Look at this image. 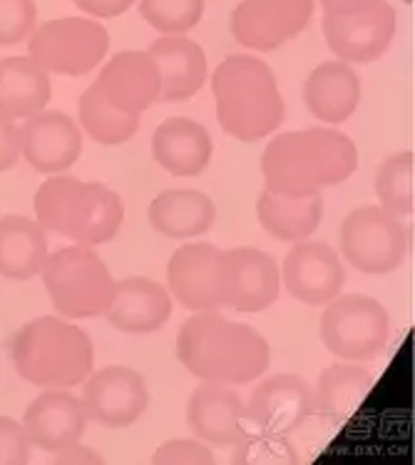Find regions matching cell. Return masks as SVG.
Listing matches in <instances>:
<instances>
[{
	"mask_svg": "<svg viewBox=\"0 0 415 465\" xmlns=\"http://www.w3.org/2000/svg\"><path fill=\"white\" fill-rule=\"evenodd\" d=\"M177 359L204 383L242 386L264 376L272 349L254 326L219 312H197L177 333Z\"/></svg>",
	"mask_w": 415,
	"mask_h": 465,
	"instance_id": "cell-1",
	"label": "cell"
},
{
	"mask_svg": "<svg viewBox=\"0 0 415 465\" xmlns=\"http://www.w3.org/2000/svg\"><path fill=\"white\" fill-rule=\"evenodd\" d=\"M359 150L349 134L331 127L283 133L266 144L262 174L266 190L286 197H311L351 180Z\"/></svg>",
	"mask_w": 415,
	"mask_h": 465,
	"instance_id": "cell-2",
	"label": "cell"
},
{
	"mask_svg": "<svg viewBox=\"0 0 415 465\" xmlns=\"http://www.w3.org/2000/svg\"><path fill=\"white\" fill-rule=\"evenodd\" d=\"M222 130L239 143H256L279 130L286 104L276 75L264 60L252 55L224 57L212 75Z\"/></svg>",
	"mask_w": 415,
	"mask_h": 465,
	"instance_id": "cell-3",
	"label": "cell"
},
{
	"mask_svg": "<svg viewBox=\"0 0 415 465\" xmlns=\"http://www.w3.org/2000/svg\"><path fill=\"white\" fill-rule=\"evenodd\" d=\"M8 349L18 373L33 386L75 389L93 373V339L63 319H33L15 331Z\"/></svg>",
	"mask_w": 415,
	"mask_h": 465,
	"instance_id": "cell-4",
	"label": "cell"
},
{
	"mask_svg": "<svg viewBox=\"0 0 415 465\" xmlns=\"http://www.w3.org/2000/svg\"><path fill=\"white\" fill-rule=\"evenodd\" d=\"M35 217L40 227L83 247H97L117 237L124 207L120 194L100 182L53 177L35 194Z\"/></svg>",
	"mask_w": 415,
	"mask_h": 465,
	"instance_id": "cell-5",
	"label": "cell"
},
{
	"mask_svg": "<svg viewBox=\"0 0 415 465\" xmlns=\"http://www.w3.org/2000/svg\"><path fill=\"white\" fill-rule=\"evenodd\" d=\"M50 302L67 319L104 316L114 296V279L93 247H67L47 254L40 269Z\"/></svg>",
	"mask_w": 415,
	"mask_h": 465,
	"instance_id": "cell-6",
	"label": "cell"
},
{
	"mask_svg": "<svg viewBox=\"0 0 415 465\" xmlns=\"http://www.w3.org/2000/svg\"><path fill=\"white\" fill-rule=\"evenodd\" d=\"M167 284L172 296L189 312L232 309L234 274L229 252L209 242L184 244L167 264Z\"/></svg>",
	"mask_w": 415,
	"mask_h": 465,
	"instance_id": "cell-7",
	"label": "cell"
},
{
	"mask_svg": "<svg viewBox=\"0 0 415 465\" xmlns=\"http://www.w3.org/2000/svg\"><path fill=\"white\" fill-rule=\"evenodd\" d=\"M110 50V33L87 18H57L30 33L28 57L47 75H87Z\"/></svg>",
	"mask_w": 415,
	"mask_h": 465,
	"instance_id": "cell-8",
	"label": "cell"
},
{
	"mask_svg": "<svg viewBox=\"0 0 415 465\" xmlns=\"http://www.w3.org/2000/svg\"><path fill=\"white\" fill-rule=\"evenodd\" d=\"M390 319L376 299L366 294L336 296L321 316V341L336 359L369 361L386 349Z\"/></svg>",
	"mask_w": 415,
	"mask_h": 465,
	"instance_id": "cell-9",
	"label": "cell"
},
{
	"mask_svg": "<svg viewBox=\"0 0 415 465\" xmlns=\"http://www.w3.org/2000/svg\"><path fill=\"white\" fill-rule=\"evenodd\" d=\"M341 252L363 274H390L403 264L408 237L398 217L383 207H359L343 219Z\"/></svg>",
	"mask_w": 415,
	"mask_h": 465,
	"instance_id": "cell-10",
	"label": "cell"
},
{
	"mask_svg": "<svg viewBox=\"0 0 415 465\" xmlns=\"http://www.w3.org/2000/svg\"><path fill=\"white\" fill-rule=\"evenodd\" d=\"M313 0H242L232 13V35L252 50H276L311 23Z\"/></svg>",
	"mask_w": 415,
	"mask_h": 465,
	"instance_id": "cell-11",
	"label": "cell"
},
{
	"mask_svg": "<svg viewBox=\"0 0 415 465\" xmlns=\"http://www.w3.org/2000/svg\"><path fill=\"white\" fill-rule=\"evenodd\" d=\"M396 10L378 0L369 10L353 15H323L321 30L331 53L343 63H373L396 38Z\"/></svg>",
	"mask_w": 415,
	"mask_h": 465,
	"instance_id": "cell-12",
	"label": "cell"
},
{
	"mask_svg": "<svg viewBox=\"0 0 415 465\" xmlns=\"http://www.w3.org/2000/svg\"><path fill=\"white\" fill-rule=\"evenodd\" d=\"M87 420L104 428L133 426L150 406V391L142 373L127 366H107L90 373L83 391Z\"/></svg>",
	"mask_w": 415,
	"mask_h": 465,
	"instance_id": "cell-13",
	"label": "cell"
},
{
	"mask_svg": "<svg viewBox=\"0 0 415 465\" xmlns=\"http://www.w3.org/2000/svg\"><path fill=\"white\" fill-rule=\"evenodd\" d=\"M282 282L296 302L326 306L346 284V269L331 244L303 239L283 259Z\"/></svg>",
	"mask_w": 415,
	"mask_h": 465,
	"instance_id": "cell-14",
	"label": "cell"
},
{
	"mask_svg": "<svg viewBox=\"0 0 415 465\" xmlns=\"http://www.w3.org/2000/svg\"><path fill=\"white\" fill-rule=\"evenodd\" d=\"M311 411V386L296 373H276L256 386L246 406V420L256 430L289 436L306 423Z\"/></svg>",
	"mask_w": 415,
	"mask_h": 465,
	"instance_id": "cell-15",
	"label": "cell"
},
{
	"mask_svg": "<svg viewBox=\"0 0 415 465\" xmlns=\"http://www.w3.org/2000/svg\"><path fill=\"white\" fill-rule=\"evenodd\" d=\"M94 87L117 113L140 117L152 103L160 100V67L147 50H124L103 67Z\"/></svg>",
	"mask_w": 415,
	"mask_h": 465,
	"instance_id": "cell-16",
	"label": "cell"
},
{
	"mask_svg": "<svg viewBox=\"0 0 415 465\" xmlns=\"http://www.w3.org/2000/svg\"><path fill=\"white\" fill-rule=\"evenodd\" d=\"M23 157L35 172L57 174L70 170L83 153V134L73 117L57 110L33 114L20 127Z\"/></svg>",
	"mask_w": 415,
	"mask_h": 465,
	"instance_id": "cell-17",
	"label": "cell"
},
{
	"mask_svg": "<svg viewBox=\"0 0 415 465\" xmlns=\"http://www.w3.org/2000/svg\"><path fill=\"white\" fill-rule=\"evenodd\" d=\"M192 433L214 448H234L246 433V406L232 386L202 383L187 401Z\"/></svg>",
	"mask_w": 415,
	"mask_h": 465,
	"instance_id": "cell-18",
	"label": "cell"
},
{
	"mask_svg": "<svg viewBox=\"0 0 415 465\" xmlns=\"http://www.w3.org/2000/svg\"><path fill=\"white\" fill-rule=\"evenodd\" d=\"M23 428L30 446L45 453H57L77 443L85 433V406L65 389H47L25 409Z\"/></svg>",
	"mask_w": 415,
	"mask_h": 465,
	"instance_id": "cell-19",
	"label": "cell"
},
{
	"mask_svg": "<svg viewBox=\"0 0 415 465\" xmlns=\"http://www.w3.org/2000/svg\"><path fill=\"white\" fill-rule=\"evenodd\" d=\"M104 316L117 331L154 333L170 322L172 294L147 276H127L114 282L113 304Z\"/></svg>",
	"mask_w": 415,
	"mask_h": 465,
	"instance_id": "cell-20",
	"label": "cell"
},
{
	"mask_svg": "<svg viewBox=\"0 0 415 465\" xmlns=\"http://www.w3.org/2000/svg\"><path fill=\"white\" fill-rule=\"evenodd\" d=\"M152 154L174 177H197L212 162L214 143L204 124L189 117H170L154 130Z\"/></svg>",
	"mask_w": 415,
	"mask_h": 465,
	"instance_id": "cell-21",
	"label": "cell"
},
{
	"mask_svg": "<svg viewBox=\"0 0 415 465\" xmlns=\"http://www.w3.org/2000/svg\"><path fill=\"white\" fill-rule=\"evenodd\" d=\"M147 53L160 67L162 103H184L202 90L207 80V55L194 40L164 35L154 40Z\"/></svg>",
	"mask_w": 415,
	"mask_h": 465,
	"instance_id": "cell-22",
	"label": "cell"
},
{
	"mask_svg": "<svg viewBox=\"0 0 415 465\" xmlns=\"http://www.w3.org/2000/svg\"><path fill=\"white\" fill-rule=\"evenodd\" d=\"M303 103L321 123H346L361 103V80L351 63H321L303 83Z\"/></svg>",
	"mask_w": 415,
	"mask_h": 465,
	"instance_id": "cell-23",
	"label": "cell"
},
{
	"mask_svg": "<svg viewBox=\"0 0 415 465\" xmlns=\"http://www.w3.org/2000/svg\"><path fill=\"white\" fill-rule=\"evenodd\" d=\"M232 274H234V312L254 313L264 312L279 299L282 289V269L272 254L262 249L236 247L229 249Z\"/></svg>",
	"mask_w": 415,
	"mask_h": 465,
	"instance_id": "cell-24",
	"label": "cell"
},
{
	"mask_svg": "<svg viewBox=\"0 0 415 465\" xmlns=\"http://www.w3.org/2000/svg\"><path fill=\"white\" fill-rule=\"evenodd\" d=\"M150 224L162 237L194 239L207 234L217 222V207L204 192L167 190L150 204Z\"/></svg>",
	"mask_w": 415,
	"mask_h": 465,
	"instance_id": "cell-25",
	"label": "cell"
},
{
	"mask_svg": "<svg viewBox=\"0 0 415 465\" xmlns=\"http://www.w3.org/2000/svg\"><path fill=\"white\" fill-rule=\"evenodd\" d=\"M53 97L45 70L30 57L0 60V114L10 120H28L43 113Z\"/></svg>",
	"mask_w": 415,
	"mask_h": 465,
	"instance_id": "cell-26",
	"label": "cell"
},
{
	"mask_svg": "<svg viewBox=\"0 0 415 465\" xmlns=\"http://www.w3.org/2000/svg\"><path fill=\"white\" fill-rule=\"evenodd\" d=\"M47 259L45 229L35 219L8 214L0 219V274L13 282H28Z\"/></svg>",
	"mask_w": 415,
	"mask_h": 465,
	"instance_id": "cell-27",
	"label": "cell"
},
{
	"mask_svg": "<svg viewBox=\"0 0 415 465\" xmlns=\"http://www.w3.org/2000/svg\"><path fill=\"white\" fill-rule=\"evenodd\" d=\"M256 217L262 227L279 242H303L321 227V194L311 197H286L264 190L256 202Z\"/></svg>",
	"mask_w": 415,
	"mask_h": 465,
	"instance_id": "cell-28",
	"label": "cell"
},
{
	"mask_svg": "<svg viewBox=\"0 0 415 465\" xmlns=\"http://www.w3.org/2000/svg\"><path fill=\"white\" fill-rule=\"evenodd\" d=\"M371 373L353 361L333 363L321 371L313 393V411L329 420H349L371 391Z\"/></svg>",
	"mask_w": 415,
	"mask_h": 465,
	"instance_id": "cell-29",
	"label": "cell"
},
{
	"mask_svg": "<svg viewBox=\"0 0 415 465\" xmlns=\"http://www.w3.org/2000/svg\"><path fill=\"white\" fill-rule=\"evenodd\" d=\"M80 123L94 143L107 144V147L133 140V134L140 130V117L117 113L94 87V83L80 97Z\"/></svg>",
	"mask_w": 415,
	"mask_h": 465,
	"instance_id": "cell-30",
	"label": "cell"
},
{
	"mask_svg": "<svg viewBox=\"0 0 415 465\" xmlns=\"http://www.w3.org/2000/svg\"><path fill=\"white\" fill-rule=\"evenodd\" d=\"M413 153H398L388 157L376 174L380 207L398 219L413 212Z\"/></svg>",
	"mask_w": 415,
	"mask_h": 465,
	"instance_id": "cell-31",
	"label": "cell"
},
{
	"mask_svg": "<svg viewBox=\"0 0 415 465\" xmlns=\"http://www.w3.org/2000/svg\"><path fill=\"white\" fill-rule=\"evenodd\" d=\"M140 13L164 35H184L202 20L204 0H140Z\"/></svg>",
	"mask_w": 415,
	"mask_h": 465,
	"instance_id": "cell-32",
	"label": "cell"
},
{
	"mask_svg": "<svg viewBox=\"0 0 415 465\" xmlns=\"http://www.w3.org/2000/svg\"><path fill=\"white\" fill-rule=\"evenodd\" d=\"M236 463L242 465H296L299 456L291 440L279 433L266 430H246L236 443Z\"/></svg>",
	"mask_w": 415,
	"mask_h": 465,
	"instance_id": "cell-33",
	"label": "cell"
},
{
	"mask_svg": "<svg viewBox=\"0 0 415 465\" xmlns=\"http://www.w3.org/2000/svg\"><path fill=\"white\" fill-rule=\"evenodd\" d=\"M38 23L35 0H0V45H18Z\"/></svg>",
	"mask_w": 415,
	"mask_h": 465,
	"instance_id": "cell-34",
	"label": "cell"
},
{
	"mask_svg": "<svg viewBox=\"0 0 415 465\" xmlns=\"http://www.w3.org/2000/svg\"><path fill=\"white\" fill-rule=\"evenodd\" d=\"M152 463L157 465H214V453L207 443L202 440H189V438H180V440H167L162 443Z\"/></svg>",
	"mask_w": 415,
	"mask_h": 465,
	"instance_id": "cell-35",
	"label": "cell"
},
{
	"mask_svg": "<svg viewBox=\"0 0 415 465\" xmlns=\"http://www.w3.org/2000/svg\"><path fill=\"white\" fill-rule=\"evenodd\" d=\"M30 460V440L18 420L0 416V465H25Z\"/></svg>",
	"mask_w": 415,
	"mask_h": 465,
	"instance_id": "cell-36",
	"label": "cell"
},
{
	"mask_svg": "<svg viewBox=\"0 0 415 465\" xmlns=\"http://www.w3.org/2000/svg\"><path fill=\"white\" fill-rule=\"evenodd\" d=\"M23 154V137L15 120H10L5 114H0V172H8L15 167V162Z\"/></svg>",
	"mask_w": 415,
	"mask_h": 465,
	"instance_id": "cell-37",
	"label": "cell"
},
{
	"mask_svg": "<svg viewBox=\"0 0 415 465\" xmlns=\"http://www.w3.org/2000/svg\"><path fill=\"white\" fill-rule=\"evenodd\" d=\"M73 3L94 18H117L124 10H130L134 0H73Z\"/></svg>",
	"mask_w": 415,
	"mask_h": 465,
	"instance_id": "cell-38",
	"label": "cell"
},
{
	"mask_svg": "<svg viewBox=\"0 0 415 465\" xmlns=\"http://www.w3.org/2000/svg\"><path fill=\"white\" fill-rule=\"evenodd\" d=\"M53 463H57V465H103L104 460L100 453H94L93 448L80 446V440H77V443H73V446L57 450L55 458H53Z\"/></svg>",
	"mask_w": 415,
	"mask_h": 465,
	"instance_id": "cell-39",
	"label": "cell"
},
{
	"mask_svg": "<svg viewBox=\"0 0 415 465\" xmlns=\"http://www.w3.org/2000/svg\"><path fill=\"white\" fill-rule=\"evenodd\" d=\"M326 15H353L361 10H369L378 0H319Z\"/></svg>",
	"mask_w": 415,
	"mask_h": 465,
	"instance_id": "cell-40",
	"label": "cell"
}]
</instances>
